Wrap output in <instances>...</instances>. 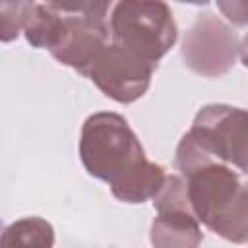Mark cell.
Listing matches in <instances>:
<instances>
[{
	"label": "cell",
	"instance_id": "cell-11",
	"mask_svg": "<svg viewBox=\"0 0 248 248\" xmlns=\"http://www.w3.org/2000/svg\"><path fill=\"white\" fill-rule=\"evenodd\" d=\"M217 8L234 25H248V2L246 0H217Z\"/></svg>",
	"mask_w": 248,
	"mask_h": 248
},
{
	"label": "cell",
	"instance_id": "cell-3",
	"mask_svg": "<svg viewBox=\"0 0 248 248\" xmlns=\"http://www.w3.org/2000/svg\"><path fill=\"white\" fill-rule=\"evenodd\" d=\"M108 10L110 2H31L21 31L31 46L48 48L60 64L87 78L110 43Z\"/></svg>",
	"mask_w": 248,
	"mask_h": 248
},
{
	"label": "cell",
	"instance_id": "cell-2",
	"mask_svg": "<svg viewBox=\"0 0 248 248\" xmlns=\"http://www.w3.org/2000/svg\"><path fill=\"white\" fill-rule=\"evenodd\" d=\"M176 169L198 221L232 244L248 242V184L229 165L209 157L188 132L176 147Z\"/></svg>",
	"mask_w": 248,
	"mask_h": 248
},
{
	"label": "cell",
	"instance_id": "cell-7",
	"mask_svg": "<svg viewBox=\"0 0 248 248\" xmlns=\"http://www.w3.org/2000/svg\"><path fill=\"white\" fill-rule=\"evenodd\" d=\"M153 70L155 66L110 41L91 66L87 78L112 101L130 105L149 89Z\"/></svg>",
	"mask_w": 248,
	"mask_h": 248
},
{
	"label": "cell",
	"instance_id": "cell-4",
	"mask_svg": "<svg viewBox=\"0 0 248 248\" xmlns=\"http://www.w3.org/2000/svg\"><path fill=\"white\" fill-rule=\"evenodd\" d=\"M110 41L155 66L174 46L178 27L170 8L159 0H122L112 4Z\"/></svg>",
	"mask_w": 248,
	"mask_h": 248
},
{
	"label": "cell",
	"instance_id": "cell-6",
	"mask_svg": "<svg viewBox=\"0 0 248 248\" xmlns=\"http://www.w3.org/2000/svg\"><path fill=\"white\" fill-rule=\"evenodd\" d=\"M238 50L240 43L236 31L211 12L198 14L180 46L184 64L203 78L225 76L234 66Z\"/></svg>",
	"mask_w": 248,
	"mask_h": 248
},
{
	"label": "cell",
	"instance_id": "cell-9",
	"mask_svg": "<svg viewBox=\"0 0 248 248\" xmlns=\"http://www.w3.org/2000/svg\"><path fill=\"white\" fill-rule=\"evenodd\" d=\"M54 229L43 217H23L10 223L0 238V248H52Z\"/></svg>",
	"mask_w": 248,
	"mask_h": 248
},
{
	"label": "cell",
	"instance_id": "cell-12",
	"mask_svg": "<svg viewBox=\"0 0 248 248\" xmlns=\"http://www.w3.org/2000/svg\"><path fill=\"white\" fill-rule=\"evenodd\" d=\"M238 56H240V62L248 68V33L244 35L242 43H240V50H238Z\"/></svg>",
	"mask_w": 248,
	"mask_h": 248
},
{
	"label": "cell",
	"instance_id": "cell-10",
	"mask_svg": "<svg viewBox=\"0 0 248 248\" xmlns=\"http://www.w3.org/2000/svg\"><path fill=\"white\" fill-rule=\"evenodd\" d=\"M29 8H31V2H2L0 4V39L4 43H10L19 35Z\"/></svg>",
	"mask_w": 248,
	"mask_h": 248
},
{
	"label": "cell",
	"instance_id": "cell-1",
	"mask_svg": "<svg viewBox=\"0 0 248 248\" xmlns=\"http://www.w3.org/2000/svg\"><path fill=\"white\" fill-rule=\"evenodd\" d=\"M85 170L110 186L116 200L143 203L165 184V169L151 163L128 120L116 112H95L85 118L79 138Z\"/></svg>",
	"mask_w": 248,
	"mask_h": 248
},
{
	"label": "cell",
	"instance_id": "cell-5",
	"mask_svg": "<svg viewBox=\"0 0 248 248\" xmlns=\"http://www.w3.org/2000/svg\"><path fill=\"white\" fill-rule=\"evenodd\" d=\"M190 138L213 159L248 176V110L231 105H205L198 110Z\"/></svg>",
	"mask_w": 248,
	"mask_h": 248
},
{
	"label": "cell",
	"instance_id": "cell-8",
	"mask_svg": "<svg viewBox=\"0 0 248 248\" xmlns=\"http://www.w3.org/2000/svg\"><path fill=\"white\" fill-rule=\"evenodd\" d=\"M149 238L153 248H198L203 240V232L194 211L167 209L157 211Z\"/></svg>",
	"mask_w": 248,
	"mask_h": 248
}]
</instances>
